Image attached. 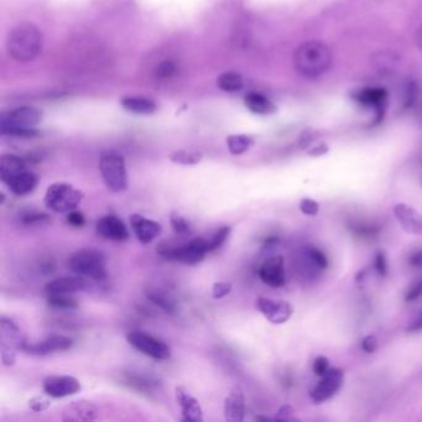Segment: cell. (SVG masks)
Here are the masks:
<instances>
[{
  "label": "cell",
  "mask_w": 422,
  "mask_h": 422,
  "mask_svg": "<svg viewBox=\"0 0 422 422\" xmlns=\"http://www.w3.org/2000/svg\"><path fill=\"white\" fill-rule=\"evenodd\" d=\"M293 65L298 74L309 79L320 77L332 65V52L320 41H307L293 54Z\"/></svg>",
  "instance_id": "cell-1"
},
{
  "label": "cell",
  "mask_w": 422,
  "mask_h": 422,
  "mask_svg": "<svg viewBox=\"0 0 422 422\" xmlns=\"http://www.w3.org/2000/svg\"><path fill=\"white\" fill-rule=\"evenodd\" d=\"M44 45L40 29L33 23L19 24L8 36L6 47L9 55L19 63H29L39 56Z\"/></svg>",
  "instance_id": "cell-2"
},
{
  "label": "cell",
  "mask_w": 422,
  "mask_h": 422,
  "mask_svg": "<svg viewBox=\"0 0 422 422\" xmlns=\"http://www.w3.org/2000/svg\"><path fill=\"white\" fill-rule=\"evenodd\" d=\"M41 120V112L34 107H20L4 113L0 119V131L3 136L17 138H34L39 136L36 125Z\"/></svg>",
  "instance_id": "cell-3"
},
{
  "label": "cell",
  "mask_w": 422,
  "mask_h": 422,
  "mask_svg": "<svg viewBox=\"0 0 422 422\" xmlns=\"http://www.w3.org/2000/svg\"><path fill=\"white\" fill-rule=\"evenodd\" d=\"M160 257L170 261H179L186 265L201 263L209 253V239L196 236L184 245H174L170 243H160L156 248Z\"/></svg>",
  "instance_id": "cell-4"
},
{
  "label": "cell",
  "mask_w": 422,
  "mask_h": 422,
  "mask_svg": "<svg viewBox=\"0 0 422 422\" xmlns=\"http://www.w3.org/2000/svg\"><path fill=\"white\" fill-rule=\"evenodd\" d=\"M68 266L74 274L97 282L104 280L108 275L106 255L97 249L85 248L76 252L68 259Z\"/></svg>",
  "instance_id": "cell-5"
},
{
  "label": "cell",
  "mask_w": 422,
  "mask_h": 422,
  "mask_svg": "<svg viewBox=\"0 0 422 422\" xmlns=\"http://www.w3.org/2000/svg\"><path fill=\"white\" fill-rule=\"evenodd\" d=\"M85 193L74 188L72 185L66 182H57L52 184L46 190L45 202L46 207L56 212V213H68L71 211L77 209L79 203L83 201Z\"/></svg>",
  "instance_id": "cell-6"
},
{
  "label": "cell",
  "mask_w": 422,
  "mask_h": 422,
  "mask_svg": "<svg viewBox=\"0 0 422 422\" xmlns=\"http://www.w3.org/2000/svg\"><path fill=\"white\" fill-rule=\"evenodd\" d=\"M99 171L106 186L111 191L120 193L128 188V174L124 159L118 152H103L99 160Z\"/></svg>",
  "instance_id": "cell-7"
},
{
  "label": "cell",
  "mask_w": 422,
  "mask_h": 422,
  "mask_svg": "<svg viewBox=\"0 0 422 422\" xmlns=\"http://www.w3.org/2000/svg\"><path fill=\"white\" fill-rule=\"evenodd\" d=\"M26 339L20 327L12 318L1 317L0 321V355L6 366H12L17 362V350L23 349Z\"/></svg>",
  "instance_id": "cell-8"
},
{
  "label": "cell",
  "mask_w": 422,
  "mask_h": 422,
  "mask_svg": "<svg viewBox=\"0 0 422 422\" xmlns=\"http://www.w3.org/2000/svg\"><path fill=\"white\" fill-rule=\"evenodd\" d=\"M128 343L149 358L155 360H168L171 357V349L161 339L154 337L150 333L131 331L127 334Z\"/></svg>",
  "instance_id": "cell-9"
},
{
  "label": "cell",
  "mask_w": 422,
  "mask_h": 422,
  "mask_svg": "<svg viewBox=\"0 0 422 422\" xmlns=\"http://www.w3.org/2000/svg\"><path fill=\"white\" fill-rule=\"evenodd\" d=\"M343 382V371L338 368H331L323 377H321V380L316 384L315 388L311 390V400L316 405L326 403L327 400L332 399L333 396L342 389Z\"/></svg>",
  "instance_id": "cell-10"
},
{
  "label": "cell",
  "mask_w": 422,
  "mask_h": 422,
  "mask_svg": "<svg viewBox=\"0 0 422 422\" xmlns=\"http://www.w3.org/2000/svg\"><path fill=\"white\" fill-rule=\"evenodd\" d=\"M257 310L274 325L286 323L293 315V306L285 300L259 298L255 304Z\"/></svg>",
  "instance_id": "cell-11"
},
{
  "label": "cell",
  "mask_w": 422,
  "mask_h": 422,
  "mask_svg": "<svg viewBox=\"0 0 422 422\" xmlns=\"http://www.w3.org/2000/svg\"><path fill=\"white\" fill-rule=\"evenodd\" d=\"M352 98L362 107L372 108L375 112V120L380 122L384 117L387 103H388V90L382 87H366L357 90Z\"/></svg>",
  "instance_id": "cell-12"
},
{
  "label": "cell",
  "mask_w": 422,
  "mask_h": 422,
  "mask_svg": "<svg viewBox=\"0 0 422 422\" xmlns=\"http://www.w3.org/2000/svg\"><path fill=\"white\" fill-rule=\"evenodd\" d=\"M42 389L47 396L54 399H63L79 393L82 385L79 379L71 375H51L44 380Z\"/></svg>",
  "instance_id": "cell-13"
},
{
  "label": "cell",
  "mask_w": 422,
  "mask_h": 422,
  "mask_svg": "<svg viewBox=\"0 0 422 422\" xmlns=\"http://www.w3.org/2000/svg\"><path fill=\"white\" fill-rule=\"evenodd\" d=\"M258 275L260 280L268 286L274 289L284 286L286 282V274H285V261L282 255H275L264 260V263L260 265Z\"/></svg>",
  "instance_id": "cell-14"
},
{
  "label": "cell",
  "mask_w": 422,
  "mask_h": 422,
  "mask_svg": "<svg viewBox=\"0 0 422 422\" xmlns=\"http://www.w3.org/2000/svg\"><path fill=\"white\" fill-rule=\"evenodd\" d=\"M96 232L98 236L113 242H125L130 236L124 222L114 214H108L97 220Z\"/></svg>",
  "instance_id": "cell-15"
},
{
  "label": "cell",
  "mask_w": 422,
  "mask_h": 422,
  "mask_svg": "<svg viewBox=\"0 0 422 422\" xmlns=\"http://www.w3.org/2000/svg\"><path fill=\"white\" fill-rule=\"evenodd\" d=\"M74 346V339L66 336H50L39 342H25L23 349L25 353L33 355H47L55 352H65Z\"/></svg>",
  "instance_id": "cell-16"
},
{
  "label": "cell",
  "mask_w": 422,
  "mask_h": 422,
  "mask_svg": "<svg viewBox=\"0 0 422 422\" xmlns=\"http://www.w3.org/2000/svg\"><path fill=\"white\" fill-rule=\"evenodd\" d=\"M393 213L406 233L422 236V214L419 211L406 203H398L393 207Z\"/></svg>",
  "instance_id": "cell-17"
},
{
  "label": "cell",
  "mask_w": 422,
  "mask_h": 422,
  "mask_svg": "<svg viewBox=\"0 0 422 422\" xmlns=\"http://www.w3.org/2000/svg\"><path fill=\"white\" fill-rule=\"evenodd\" d=\"M130 225L136 233L138 241L143 244H150L154 242L163 232V227L159 222L149 220L139 213H133L130 216Z\"/></svg>",
  "instance_id": "cell-18"
},
{
  "label": "cell",
  "mask_w": 422,
  "mask_h": 422,
  "mask_svg": "<svg viewBox=\"0 0 422 422\" xmlns=\"http://www.w3.org/2000/svg\"><path fill=\"white\" fill-rule=\"evenodd\" d=\"M175 395H176L177 404L180 405L184 421H203L202 407L200 405V401L195 396H192L186 389L182 388V387H176Z\"/></svg>",
  "instance_id": "cell-19"
},
{
  "label": "cell",
  "mask_w": 422,
  "mask_h": 422,
  "mask_svg": "<svg viewBox=\"0 0 422 422\" xmlns=\"http://www.w3.org/2000/svg\"><path fill=\"white\" fill-rule=\"evenodd\" d=\"M245 417V398L241 385H234L225 399V419L229 422H242Z\"/></svg>",
  "instance_id": "cell-20"
},
{
  "label": "cell",
  "mask_w": 422,
  "mask_h": 422,
  "mask_svg": "<svg viewBox=\"0 0 422 422\" xmlns=\"http://www.w3.org/2000/svg\"><path fill=\"white\" fill-rule=\"evenodd\" d=\"M98 417V409L90 401L77 400L70 403L63 412V421H93Z\"/></svg>",
  "instance_id": "cell-21"
},
{
  "label": "cell",
  "mask_w": 422,
  "mask_h": 422,
  "mask_svg": "<svg viewBox=\"0 0 422 422\" xmlns=\"http://www.w3.org/2000/svg\"><path fill=\"white\" fill-rule=\"evenodd\" d=\"M87 287V282L83 276H61L55 280L46 284L44 290L47 295H55V293H81Z\"/></svg>",
  "instance_id": "cell-22"
},
{
  "label": "cell",
  "mask_w": 422,
  "mask_h": 422,
  "mask_svg": "<svg viewBox=\"0 0 422 422\" xmlns=\"http://www.w3.org/2000/svg\"><path fill=\"white\" fill-rule=\"evenodd\" d=\"M24 171H26V163L17 155L4 154L0 159V179L6 185Z\"/></svg>",
  "instance_id": "cell-23"
},
{
  "label": "cell",
  "mask_w": 422,
  "mask_h": 422,
  "mask_svg": "<svg viewBox=\"0 0 422 422\" xmlns=\"http://www.w3.org/2000/svg\"><path fill=\"white\" fill-rule=\"evenodd\" d=\"M39 182L38 175L31 172V171H24L17 177H14L8 185V188L15 196H26L29 193L34 191Z\"/></svg>",
  "instance_id": "cell-24"
},
{
  "label": "cell",
  "mask_w": 422,
  "mask_h": 422,
  "mask_svg": "<svg viewBox=\"0 0 422 422\" xmlns=\"http://www.w3.org/2000/svg\"><path fill=\"white\" fill-rule=\"evenodd\" d=\"M244 103H245V107L248 108L249 111L254 114L266 115V114H271L276 111L275 104L269 98H266L264 95L257 93V92L248 93L244 98Z\"/></svg>",
  "instance_id": "cell-25"
},
{
  "label": "cell",
  "mask_w": 422,
  "mask_h": 422,
  "mask_svg": "<svg viewBox=\"0 0 422 422\" xmlns=\"http://www.w3.org/2000/svg\"><path fill=\"white\" fill-rule=\"evenodd\" d=\"M122 107L124 108L125 111L134 114H152L156 112L158 106L155 102L144 98V97H125L122 99Z\"/></svg>",
  "instance_id": "cell-26"
},
{
  "label": "cell",
  "mask_w": 422,
  "mask_h": 422,
  "mask_svg": "<svg viewBox=\"0 0 422 422\" xmlns=\"http://www.w3.org/2000/svg\"><path fill=\"white\" fill-rule=\"evenodd\" d=\"M304 261L307 263V268L312 271H321L327 269L328 259L320 249L311 247L305 250Z\"/></svg>",
  "instance_id": "cell-27"
},
{
  "label": "cell",
  "mask_w": 422,
  "mask_h": 422,
  "mask_svg": "<svg viewBox=\"0 0 422 422\" xmlns=\"http://www.w3.org/2000/svg\"><path fill=\"white\" fill-rule=\"evenodd\" d=\"M217 86L223 92L236 93V92H239V90H242L243 86H244V81H243V77L239 74H236V72H225V74H220L218 79H217Z\"/></svg>",
  "instance_id": "cell-28"
},
{
  "label": "cell",
  "mask_w": 422,
  "mask_h": 422,
  "mask_svg": "<svg viewBox=\"0 0 422 422\" xmlns=\"http://www.w3.org/2000/svg\"><path fill=\"white\" fill-rule=\"evenodd\" d=\"M254 144L253 138L244 134L239 136H231L227 138V145L232 155H242L248 152Z\"/></svg>",
  "instance_id": "cell-29"
},
{
  "label": "cell",
  "mask_w": 422,
  "mask_h": 422,
  "mask_svg": "<svg viewBox=\"0 0 422 422\" xmlns=\"http://www.w3.org/2000/svg\"><path fill=\"white\" fill-rule=\"evenodd\" d=\"M147 298L152 301V304L158 305L165 312L174 314L176 311V305L174 300L170 298L168 293H161L160 290H149L147 291Z\"/></svg>",
  "instance_id": "cell-30"
},
{
  "label": "cell",
  "mask_w": 422,
  "mask_h": 422,
  "mask_svg": "<svg viewBox=\"0 0 422 422\" xmlns=\"http://www.w3.org/2000/svg\"><path fill=\"white\" fill-rule=\"evenodd\" d=\"M47 304L51 307L60 309V310H71L79 307V302L71 298L68 293H55V295H47Z\"/></svg>",
  "instance_id": "cell-31"
},
{
  "label": "cell",
  "mask_w": 422,
  "mask_h": 422,
  "mask_svg": "<svg viewBox=\"0 0 422 422\" xmlns=\"http://www.w3.org/2000/svg\"><path fill=\"white\" fill-rule=\"evenodd\" d=\"M229 234H231V227H228V225H223L218 231L214 232L213 236L209 239V253L220 249L228 239Z\"/></svg>",
  "instance_id": "cell-32"
},
{
  "label": "cell",
  "mask_w": 422,
  "mask_h": 422,
  "mask_svg": "<svg viewBox=\"0 0 422 422\" xmlns=\"http://www.w3.org/2000/svg\"><path fill=\"white\" fill-rule=\"evenodd\" d=\"M202 160V155L198 152H187L185 150L176 152L171 155V161L179 165H196Z\"/></svg>",
  "instance_id": "cell-33"
},
{
  "label": "cell",
  "mask_w": 422,
  "mask_h": 422,
  "mask_svg": "<svg viewBox=\"0 0 422 422\" xmlns=\"http://www.w3.org/2000/svg\"><path fill=\"white\" fill-rule=\"evenodd\" d=\"M50 216H47L46 213H40V212H35V211H30V212H25L23 216L20 217V222L24 225H28V227H33V225H45L47 222H50Z\"/></svg>",
  "instance_id": "cell-34"
},
{
  "label": "cell",
  "mask_w": 422,
  "mask_h": 422,
  "mask_svg": "<svg viewBox=\"0 0 422 422\" xmlns=\"http://www.w3.org/2000/svg\"><path fill=\"white\" fill-rule=\"evenodd\" d=\"M170 223L176 234H188L191 232V225L180 214H171Z\"/></svg>",
  "instance_id": "cell-35"
},
{
  "label": "cell",
  "mask_w": 422,
  "mask_h": 422,
  "mask_svg": "<svg viewBox=\"0 0 422 422\" xmlns=\"http://www.w3.org/2000/svg\"><path fill=\"white\" fill-rule=\"evenodd\" d=\"M177 72V66L172 61H163L156 67V77L160 79H170Z\"/></svg>",
  "instance_id": "cell-36"
},
{
  "label": "cell",
  "mask_w": 422,
  "mask_h": 422,
  "mask_svg": "<svg viewBox=\"0 0 422 422\" xmlns=\"http://www.w3.org/2000/svg\"><path fill=\"white\" fill-rule=\"evenodd\" d=\"M330 369V359L325 355H318L312 363V371L317 377H323Z\"/></svg>",
  "instance_id": "cell-37"
},
{
  "label": "cell",
  "mask_w": 422,
  "mask_h": 422,
  "mask_svg": "<svg viewBox=\"0 0 422 422\" xmlns=\"http://www.w3.org/2000/svg\"><path fill=\"white\" fill-rule=\"evenodd\" d=\"M29 409L34 411V412H41L45 411L51 406V401L46 396H34L29 400Z\"/></svg>",
  "instance_id": "cell-38"
},
{
  "label": "cell",
  "mask_w": 422,
  "mask_h": 422,
  "mask_svg": "<svg viewBox=\"0 0 422 422\" xmlns=\"http://www.w3.org/2000/svg\"><path fill=\"white\" fill-rule=\"evenodd\" d=\"M300 211L306 216H317L320 212V204L315 200L302 198L300 201Z\"/></svg>",
  "instance_id": "cell-39"
},
{
  "label": "cell",
  "mask_w": 422,
  "mask_h": 422,
  "mask_svg": "<svg viewBox=\"0 0 422 422\" xmlns=\"http://www.w3.org/2000/svg\"><path fill=\"white\" fill-rule=\"evenodd\" d=\"M128 382H129L130 387L136 389L138 391H145L147 393V391H150L152 388V380L150 379L147 380V378L134 375V377L129 378Z\"/></svg>",
  "instance_id": "cell-40"
},
{
  "label": "cell",
  "mask_w": 422,
  "mask_h": 422,
  "mask_svg": "<svg viewBox=\"0 0 422 422\" xmlns=\"http://www.w3.org/2000/svg\"><path fill=\"white\" fill-rule=\"evenodd\" d=\"M422 296V277L417 279L416 282H412L411 286L409 287L407 293L405 295L406 302H412L416 301L417 298Z\"/></svg>",
  "instance_id": "cell-41"
},
{
  "label": "cell",
  "mask_w": 422,
  "mask_h": 422,
  "mask_svg": "<svg viewBox=\"0 0 422 422\" xmlns=\"http://www.w3.org/2000/svg\"><path fill=\"white\" fill-rule=\"evenodd\" d=\"M232 291V284L231 282H218L214 284L212 287V296L213 298H223L229 295Z\"/></svg>",
  "instance_id": "cell-42"
},
{
  "label": "cell",
  "mask_w": 422,
  "mask_h": 422,
  "mask_svg": "<svg viewBox=\"0 0 422 422\" xmlns=\"http://www.w3.org/2000/svg\"><path fill=\"white\" fill-rule=\"evenodd\" d=\"M66 222L74 228H82L86 225L85 214L74 209V211L68 212L67 216H66Z\"/></svg>",
  "instance_id": "cell-43"
},
{
  "label": "cell",
  "mask_w": 422,
  "mask_h": 422,
  "mask_svg": "<svg viewBox=\"0 0 422 422\" xmlns=\"http://www.w3.org/2000/svg\"><path fill=\"white\" fill-rule=\"evenodd\" d=\"M374 266H375V270L378 274L384 277L388 274V261H387V257L384 252H378L375 255V260H374Z\"/></svg>",
  "instance_id": "cell-44"
},
{
  "label": "cell",
  "mask_w": 422,
  "mask_h": 422,
  "mask_svg": "<svg viewBox=\"0 0 422 422\" xmlns=\"http://www.w3.org/2000/svg\"><path fill=\"white\" fill-rule=\"evenodd\" d=\"M378 346H379V342H378V338L374 334H368L362 339V343H360L362 349L368 355L374 353L378 349Z\"/></svg>",
  "instance_id": "cell-45"
},
{
  "label": "cell",
  "mask_w": 422,
  "mask_h": 422,
  "mask_svg": "<svg viewBox=\"0 0 422 422\" xmlns=\"http://www.w3.org/2000/svg\"><path fill=\"white\" fill-rule=\"evenodd\" d=\"M295 415V410L291 405H282L277 412H276V420H282V421H293V420H298L293 417Z\"/></svg>",
  "instance_id": "cell-46"
},
{
  "label": "cell",
  "mask_w": 422,
  "mask_h": 422,
  "mask_svg": "<svg viewBox=\"0 0 422 422\" xmlns=\"http://www.w3.org/2000/svg\"><path fill=\"white\" fill-rule=\"evenodd\" d=\"M422 331V310L406 327V333H416Z\"/></svg>",
  "instance_id": "cell-47"
},
{
  "label": "cell",
  "mask_w": 422,
  "mask_h": 422,
  "mask_svg": "<svg viewBox=\"0 0 422 422\" xmlns=\"http://www.w3.org/2000/svg\"><path fill=\"white\" fill-rule=\"evenodd\" d=\"M409 261H410L411 266L417 268V269H422V249L411 254Z\"/></svg>",
  "instance_id": "cell-48"
},
{
  "label": "cell",
  "mask_w": 422,
  "mask_h": 422,
  "mask_svg": "<svg viewBox=\"0 0 422 422\" xmlns=\"http://www.w3.org/2000/svg\"><path fill=\"white\" fill-rule=\"evenodd\" d=\"M415 42H416L419 50L422 52V25L417 29L416 34H415Z\"/></svg>",
  "instance_id": "cell-49"
}]
</instances>
